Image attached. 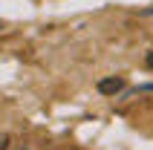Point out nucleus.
I'll use <instances>...</instances> for the list:
<instances>
[{
	"mask_svg": "<svg viewBox=\"0 0 153 150\" xmlns=\"http://www.w3.org/2000/svg\"><path fill=\"white\" fill-rule=\"evenodd\" d=\"M147 67L153 69V52H150V55H147Z\"/></svg>",
	"mask_w": 153,
	"mask_h": 150,
	"instance_id": "nucleus-3",
	"label": "nucleus"
},
{
	"mask_svg": "<svg viewBox=\"0 0 153 150\" xmlns=\"http://www.w3.org/2000/svg\"><path fill=\"white\" fill-rule=\"evenodd\" d=\"M0 150H9V136L0 133Z\"/></svg>",
	"mask_w": 153,
	"mask_h": 150,
	"instance_id": "nucleus-2",
	"label": "nucleus"
},
{
	"mask_svg": "<svg viewBox=\"0 0 153 150\" xmlns=\"http://www.w3.org/2000/svg\"><path fill=\"white\" fill-rule=\"evenodd\" d=\"M145 15H153V6H150V9H147V12H145Z\"/></svg>",
	"mask_w": 153,
	"mask_h": 150,
	"instance_id": "nucleus-4",
	"label": "nucleus"
},
{
	"mask_svg": "<svg viewBox=\"0 0 153 150\" xmlns=\"http://www.w3.org/2000/svg\"><path fill=\"white\" fill-rule=\"evenodd\" d=\"M124 90V78H104V81H98V92H104V95H116V92Z\"/></svg>",
	"mask_w": 153,
	"mask_h": 150,
	"instance_id": "nucleus-1",
	"label": "nucleus"
}]
</instances>
